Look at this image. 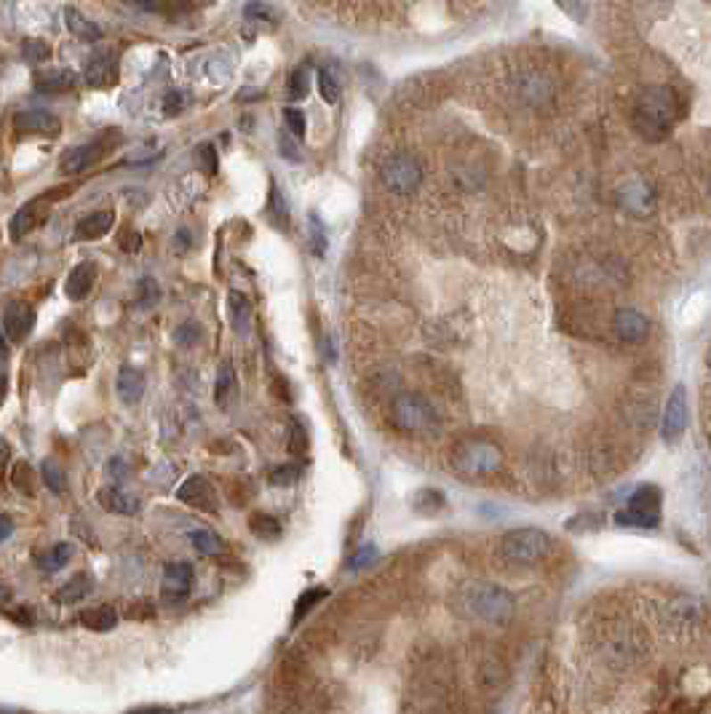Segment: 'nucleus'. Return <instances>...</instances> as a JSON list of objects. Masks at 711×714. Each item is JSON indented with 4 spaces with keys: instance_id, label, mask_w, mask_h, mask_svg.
<instances>
[{
    "instance_id": "58836bf2",
    "label": "nucleus",
    "mask_w": 711,
    "mask_h": 714,
    "mask_svg": "<svg viewBox=\"0 0 711 714\" xmlns=\"http://www.w3.org/2000/svg\"><path fill=\"white\" fill-rule=\"evenodd\" d=\"M13 484H16V489H21L24 495H35V487H37V476L32 473V468H29V463H16V468H13Z\"/></svg>"
},
{
    "instance_id": "49530a36",
    "label": "nucleus",
    "mask_w": 711,
    "mask_h": 714,
    "mask_svg": "<svg viewBox=\"0 0 711 714\" xmlns=\"http://www.w3.org/2000/svg\"><path fill=\"white\" fill-rule=\"evenodd\" d=\"M267 209H270L273 219H275L281 227L289 222V206L283 203V198H281V193H278V187H275V185H270V203H267Z\"/></svg>"
},
{
    "instance_id": "052dcab7",
    "label": "nucleus",
    "mask_w": 711,
    "mask_h": 714,
    "mask_svg": "<svg viewBox=\"0 0 711 714\" xmlns=\"http://www.w3.org/2000/svg\"><path fill=\"white\" fill-rule=\"evenodd\" d=\"M131 3L142 11H158L163 5V0H131Z\"/></svg>"
},
{
    "instance_id": "39448f33",
    "label": "nucleus",
    "mask_w": 711,
    "mask_h": 714,
    "mask_svg": "<svg viewBox=\"0 0 711 714\" xmlns=\"http://www.w3.org/2000/svg\"><path fill=\"white\" fill-rule=\"evenodd\" d=\"M390 420L406 436H433L441 428L436 406L414 390H401L390 401Z\"/></svg>"
},
{
    "instance_id": "680f3d73",
    "label": "nucleus",
    "mask_w": 711,
    "mask_h": 714,
    "mask_svg": "<svg viewBox=\"0 0 711 714\" xmlns=\"http://www.w3.org/2000/svg\"><path fill=\"white\" fill-rule=\"evenodd\" d=\"M8 457H11V449H8V441H5V439H0V471L5 468V463H8Z\"/></svg>"
},
{
    "instance_id": "423d86ee",
    "label": "nucleus",
    "mask_w": 711,
    "mask_h": 714,
    "mask_svg": "<svg viewBox=\"0 0 711 714\" xmlns=\"http://www.w3.org/2000/svg\"><path fill=\"white\" fill-rule=\"evenodd\" d=\"M553 538L540 527H516L500 538V556L519 567L540 564L551 556Z\"/></svg>"
},
{
    "instance_id": "a878e982",
    "label": "nucleus",
    "mask_w": 711,
    "mask_h": 714,
    "mask_svg": "<svg viewBox=\"0 0 711 714\" xmlns=\"http://www.w3.org/2000/svg\"><path fill=\"white\" fill-rule=\"evenodd\" d=\"M112 225H115V211H110V209L86 214V217L75 225V238H78V241H96V238L107 235V230H110Z\"/></svg>"
},
{
    "instance_id": "e433bc0d",
    "label": "nucleus",
    "mask_w": 711,
    "mask_h": 714,
    "mask_svg": "<svg viewBox=\"0 0 711 714\" xmlns=\"http://www.w3.org/2000/svg\"><path fill=\"white\" fill-rule=\"evenodd\" d=\"M72 554H75L72 543L59 540V543H53L48 551H43V556H40V567H43L45 572H56V570H61V567L72 559Z\"/></svg>"
},
{
    "instance_id": "ddd939ff",
    "label": "nucleus",
    "mask_w": 711,
    "mask_h": 714,
    "mask_svg": "<svg viewBox=\"0 0 711 714\" xmlns=\"http://www.w3.org/2000/svg\"><path fill=\"white\" fill-rule=\"evenodd\" d=\"M620 417L628 428L644 433L652 428L655 417H658V404L652 393H631L625 396V401L620 404Z\"/></svg>"
},
{
    "instance_id": "7ed1b4c3",
    "label": "nucleus",
    "mask_w": 711,
    "mask_h": 714,
    "mask_svg": "<svg viewBox=\"0 0 711 714\" xmlns=\"http://www.w3.org/2000/svg\"><path fill=\"white\" fill-rule=\"evenodd\" d=\"M679 115V96L671 86H647L633 104V128L647 142H663Z\"/></svg>"
},
{
    "instance_id": "2f4dec72",
    "label": "nucleus",
    "mask_w": 711,
    "mask_h": 714,
    "mask_svg": "<svg viewBox=\"0 0 711 714\" xmlns=\"http://www.w3.org/2000/svg\"><path fill=\"white\" fill-rule=\"evenodd\" d=\"M529 479L535 484H543V489L553 481H559V471H556V457L543 452V455H532L529 460Z\"/></svg>"
},
{
    "instance_id": "603ef678",
    "label": "nucleus",
    "mask_w": 711,
    "mask_h": 714,
    "mask_svg": "<svg viewBox=\"0 0 711 714\" xmlns=\"http://www.w3.org/2000/svg\"><path fill=\"white\" fill-rule=\"evenodd\" d=\"M283 120H286V128H289L294 136H302V134H305V115H302L297 107H289V110L283 112Z\"/></svg>"
},
{
    "instance_id": "f8f14e48",
    "label": "nucleus",
    "mask_w": 711,
    "mask_h": 714,
    "mask_svg": "<svg viewBox=\"0 0 711 714\" xmlns=\"http://www.w3.org/2000/svg\"><path fill=\"white\" fill-rule=\"evenodd\" d=\"M48 217H51V198H32L16 209V214L8 222V233L13 241H19V238L29 235L32 230H37L40 225H45Z\"/></svg>"
},
{
    "instance_id": "7c9ffc66",
    "label": "nucleus",
    "mask_w": 711,
    "mask_h": 714,
    "mask_svg": "<svg viewBox=\"0 0 711 714\" xmlns=\"http://www.w3.org/2000/svg\"><path fill=\"white\" fill-rule=\"evenodd\" d=\"M227 305H230V321L233 329L238 334H246L251 329V302L243 291H230L227 294Z\"/></svg>"
},
{
    "instance_id": "69168bd1",
    "label": "nucleus",
    "mask_w": 711,
    "mask_h": 714,
    "mask_svg": "<svg viewBox=\"0 0 711 714\" xmlns=\"http://www.w3.org/2000/svg\"><path fill=\"white\" fill-rule=\"evenodd\" d=\"M187 243H190V238H187V230H179V233H176V246H182V249H184Z\"/></svg>"
},
{
    "instance_id": "aec40b11",
    "label": "nucleus",
    "mask_w": 711,
    "mask_h": 714,
    "mask_svg": "<svg viewBox=\"0 0 711 714\" xmlns=\"http://www.w3.org/2000/svg\"><path fill=\"white\" fill-rule=\"evenodd\" d=\"M83 80L86 86L91 88H112L118 83V64H115V56L107 53V51H99L94 53L86 67H83Z\"/></svg>"
},
{
    "instance_id": "c85d7f7f",
    "label": "nucleus",
    "mask_w": 711,
    "mask_h": 714,
    "mask_svg": "<svg viewBox=\"0 0 711 714\" xmlns=\"http://www.w3.org/2000/svg\"><path fill=\"white\" fill-rule=\"evenodd\" d=\"M80 623L91 631H112L118 626V612L112 604H96V607H86L80 612Z\"/></svg>"
},
{
    "instance_id": "dca6fc26",
    "label": "nucleus",
    "mask_w": 711,
    "mask_h": 714,
    "mask_svg": "<svg viewBox=\"0 0 711 714\" xmlns=\"http://www.w3.org/2000/svg\"><path fill=\"white\" fill-rule=\"evenodd\" d=\"M612 332L620 342H642L650 334V318L636 308H620L612 316Z\"/></svg>"
},
{
    "instance_id": "ea45409f",
    "label": "nucleus",
    "mask_w": 711,
    "mask_h": 714,
    "mask_svg": "<svg viewBox=\"0 0 711 714\" xmlns=\"http://www.w3.org/2000/svg\"><path fill=\"white\" fill-rule=\"evenodd\" d=\"M318 91H321L323 102H329V104L339 102V83H337L334 72H329V70L318 72Z\"/></svg>"
},
{
    "instance_id": "473e14b6",
    "label": "nucleus",
    "mask_w": 711,
    "mask_h": 714,
    "mask_svg": "<svg viewBox=\"0 0 711 714\" xmlns=\"http://www.w3.org/2000/svg\"><path fill=\"white\" fill-rule=\"evenodd\" d=\"M444 505H446V495H444L441 489H433V487H422V489H417L414 497H412V508H414L417 513H422V516H433V513H438Z\"/></svg>"
},
{
    "instance_id": "72a5a7b5",
    "label": "nucleus",
    "mask_w": 711,
    "mask_h": 714,
    "mask_svg": "<svg viewBox=\"0 0 711 714\" xmlns=\"http://www.w3.org/2000/svg\"><path fill=\"white\" fill-rule=\"evenodd\" d=\"M249 529L259 540H278L281 538V521L275 516L265 513V511H257V513L249 516Z\"/></svg>"
},
{
    "instance_id": "c03bdc74",
    "label": "nucleus",
    "mask_w": 711,
    "mask_h": 714,
    "mask_svg": "<svg viewBox=\"0 0 711 714\" xmlns=\"http://www.w3.org/2000/svg\"><path fill=\"white\" fill-rule=\"evenodd\" d=\"M329 591L326 588H310V591H305L299 599H297V610H294V623H299L302 618H305V612L315 604V602H321L323 596H326Z\"/></svg>"
},
{
    "instance_id": "4c0bfd02",
    "label": "nucleus",
    "mask_w": 711,
    "mask_h": 714,
    "mask_svg": "<svg viewBox=\"0 0 711 714\" xmlns=\"http://www.w3.org/2000/svg\"><path fill=\"white\" fill-rule=\"evenodd\" d=\"M40 481L53 492V495H61L64 487H67V479H64V468L59 465L56 457H45L40 463Z\"/></svg>"
},
{
    "instance_id": "a18cd8bd",
    "label": "nucleus",
    "mask_w": 711,
    "mask_h": 714,
    "mask_svg": "<svg viewBox=\"0 0 711 714\" xmlns=\"http://www.w3.org/2000/svg\"><path fill=\"white\" fill-rule=\"evenodd\" d=\"M136 300H139V302H136L139 308H144V310L152 308V305L160 300V289H158V283H155L152 278H142V281H139V297H136Z\"/></svg>"
},
{
    "instance_id": "5701e85b",
    "label": "nucleus",
    "mask_w": 711,
    "mask_h": 714,
    "mask_svg": "<svg viewBox=\"0 0 711 714\" xmlns=\"http://www.w3.org/2000/svg\"><path fill=\"white\" fill-rule=\"evenodd\" d=\"M96 500H99V505H102L104 511H110V513H120V516H131V513H136L139 505H142L136 495H131L128 489H123V487H118V484H107V487H102V489L96 492Z\"/></svg>"
},
{
    "instance_id": "c9c22d12",
    "label": "nucleus",
    "mask_w": 711,
    "mask_h": 714,
    "mask_svg": "<svg viewBox=\"0 0 711 714\" xmlns=\"http://www.w3.org/2000/svg\"><path fill=\"white\" fill-rule=\"evenodd\" d=\"M64 21H67V29L75 37H80V40H99L102 37V29L94 21H88L83 13H78L75 8H67L64 11Z\"/></svg>"
},
{
    "instance_id": "de8ad7c7",
    "label": "nucleus",
    "mask_w": 711,
    "mask_h": 714,
    "mask_svg": "<svg viewBox=\"0 0 711 714\" xmlns=\"http://www.w3.org/2000/svg\"><path fill=\"white\" fill-rule=\"evenodd\" d=\"M307 86H310V70L307 67H297L291 72V88H289V96L291 99H302L307 94Z\"/></svg>"
},
{
    "instance_id": "a19ab883",
    "label": "nucleus",
    "mask_w": 711,
    "mask_h": 714,
    "mask_svg": "<svg viewBox=\"0 0 711 714\" xmlns=\"http://www.w3.org/2000/svg\"><path fill=\"white\" fill-rule=\"evenodd\" d=\"M289 452L291 455H305L307 452V431L302 425V420L291 417V433H289Z\"/></svg>"
},
{
    "instance_id": "6e6d98bb",
    "label": "nucleus",
    "mask_w": 711,
    "mask_h": 714,
    "mask_svg": "<svg viewBox=\"0 0 711 714\" xmlns=\"http://www.w3.org/2000/svg\"><path fill=\"white\" fill-rule=\"evenodd\" d=\"M139 246H142L139 233H134V230H123V235H120V249H123V251H136Z\"/></svg>"
},
{
    "instance_id": "3c124183",
    "label": "nucleus",
    "mask_w": 711,
    "mask_h": 714,
    "mask_svg": "<svg viewBox=\"0 0 711 714\" xmlns=\"http://www.w3.org/2000/svg\"><path fill=\"white\" fill-rule=\"evenodd\" d=\"M377 556V548L372 546V543H366L361 551H356L353 556H350V562H347V570H361V567H366V564H372V559Z\"/></svg>"
},
{
    "instance_id": "13d9d810",
    "label": "nucleus",
    "mask_w": 711,
    "mask_h": 714,
    "mask_svg": "<svg viewBox=\"0 0 711 714\" xmlns=\"http://www.w3.org/2000/svg\"><path fill=\"white\" fill-rule=\"evenodd\" d=\"M11 535H13V519H11L8 513H3V516H0V543L8 540Z\"/></svg>"
},
{
    "instance_id": "f257e3e1",
    "label": "nucleus",
    "mask_w": 711,
    "mask_h": 714,
    "mask_svg": "<svg viewBox=\"0 0 711 714\" xmlns=\"http://www.w3.org/2000/svg\"><path fill=\"white\" fill-rule=\"evenodd\" d=\"M452 607L457 615L473 623H486V626H505L516 615L513 594L489 580L462 583L452 596Z\"/></svg>"
},
{
    "instance_id": "a211bd4d",
    "label": "nucleus",
    "mask_w": 711,
    "mask_h": 714,
    "mask_svg": "<svg viewBox=\"0 0 711 714\" xmlns=\"http://www.w3.org/2000/svg\"><path fill=\"white\" fill-rule=\"evenodd\" d=\"M13 128L19 136H32V134L56 136L61 131V120L45 110H21L13 115Z\"/></svg>"
},
{
    "instance_id": "f3484780",
    "label": "nucleus",
    "mask_w": 711,
    "mask_h": 714,
    "mask_svg": "<svg viewBox=\"0 0 711 714\" xmlns=\"http://www.w3.org/2000/svg\"><path fill=\"white\" fill-rule=\"evenodd\" d=\"M176 500L200 508V511H214L217 508V492L211 487V481L200 473L187 476L179 487H176Z\"/></svg>"
},
{
    "instance_id": "393cba45",
    "label": "nucleus",
    "mask_w": 711,
    "mask_h": 714,
    "mask_svg": "<svg viewBox=\"0 0 711 714\" xmlns=\"http://www.w3.org/2000/svg\"><path fill=\"white\" fill-rule=\"evenodd\" d=\"M505 682H508V669L500 658H484L476 666V685L484 693H497L505 687Z\"/></svg>"
},
{
    "instance_id": "f704fd0d",
    "label": "nucleus",
    "mask_w": 711,
    "mask_h": 714,
    "mask_svg": "<svg viewBox=\"0 0 711 714\" xmlns=\"http://www.w3.org/2000/svg\"><path fill=\"white\" fill-rule=\"evenodd\" d=\"M190 543H192V548L198 551V554H203V556H219L222 551H225V540L214 532V529H192L190 535Z\"/></svg>"
},
{
    "instance_id": "338daca9",
    "label": "nucleus",
    "mask_w": 711,
    "mask_h": 714,
    "mask_svg": "<svg viewBox=\"0 0 711 714\" xmlns=\"http://www.w3.org/2000/svg\"><path fill=\"white\" fill-rule=\"evenodd\" d=\"M5 390H8V380H5V374H0V404L5 398Z\"/></svg>"
},
{
    "instance_id": "0e129e2a",
    "label": "nucleus",
    "mask_w": 711,
    "mask_h": 714,
    "mask_svg": "<svg viewBox=\"0 0 711 714\" xmlns=\"http://www.w3.org/2000/svg\"><path fill=\"white\" fill-rule=\"evenodd\" d=\"M11 602V588L5 583H0V604H8Z\"/></svg>"
},
{
    "instance_id": "f03ea898",
    "label": "nucleus",
    "mask_w": 711,
    "mask_h": 714,
    "mask_svg": "<svg viewBox=\"0 0 711 714\" xmlns=\"http://www.w3.org/2000/svg\"><path fill=\"white\" fill-rule=\"evenodd\" d=\"M596 652L601 655L604 663L615 666V669H631L639 666L650 650L652 642L644 634V628H639L636 623L625 620V618H609L596 628Z\"/></svg>"
},
{
    "instance_id": "e2e57ef3",
    "label": "nucleus",
    "mask_w": 711,
    "mask_h": 714,
    "mask_svg": "<svg viewBox=\"0 0 711 714\" xmlns=\"http://www.w3.org/2000/svg\"><path fill=\"white\" fill-rule=\"evenodd\" d=\"M8 358V337H5V332L0 329V361H5Z\"/></svg>"
},
{
    "instance_id": "20e7f679",
    "label": "nucleus",
    "mask_w": 711,
    "mask_h": 714,
    "mask_svg": "<svg viewBox=\"0 0 711 714\" xmlns=\"http://www.w3.org/2000/svg\"><path fill=\"white\" fill-rule=\"evenodd\" d=\"M505 463L503 449L481 436H465L449 444L446 449V465L452 473L468 479V481H478L486 476H494Z\"/></svg>"
},
{
    "instance_id": "4d7b16f0",
    "label": "nucleus",
    "mask_w": 711,
    "mask_h": 714,
    "mask_svg": "<svg viewBox=\"0 0 711 714\" xmlns=\"http://www.w3.org/2000/svg\"><path fill=\"white\" fill-rule=\"evenodd\" d=\"M163 104H166V112H168V115H176V112L182 110V96H179L176 91H171V94H166Z\"/></svg>"
},
{
    "instance_id": "1a4fd4ad",
    "label": "nucleus",
    "mask_w": 711,
    "mask_h": 714,
    "mask_svg": "<svg viewBox=\"0 0 711 714\" xmlns=\"http://www.w3.org/2000/svg\"><path fill=\"white\" fill-rule=\"evenodd\" d=\"M380 176H382V185L390 190V193H398V195H406L412 193L420 179H422V166L414 155H406V152H398V155H390L382 168H380Z\"/></svg>"
},
{
    "instance_id": "9b49d317",
    "label": "nucleus",
    "mask_w": 711,
    "mask_h": 714,
    "mask_svg": "<svg viewBox=\"0 0 711 714\" xmlns=\"http://www.w3.org/2000/svg\"><path fill=\"white\" fill-rule=\"evenodd\" d=\"M583 463L593 479H607L620 468V452L609 439H591L583 449Z\"/></svg>"
},
{
    "instance_id": "2eb2a0df",
    "label": "nucleus",
    "mask_w": 711,
    "mask_h": 714,
    "mask_svg": "<svg viewBox=\"0 0 711 714\" xmlns=\"http://www.w3.org/2000/svg\"><path fill=\"white\" fill-rule=\"evenodd\" d=\"M35 326V310L29 302H21V300H13L5 305L3 310V332L11 342H21L29 337Z\"/></svg>"
},
{
    "instance_id": "b1692460",
    "label": "nucleus",
    "mask_w": 711,
    "mask_h": 714,
    "mask_svg": "<svg viewBox=\"0 0 711 714\" xmlns=\"http://www.w3.org/2000/svg\"><path fill=\"white\" fill-rule=\"evenodd\" d=\"M94 281H96V265L94 262H80L69 270L67 281H64V294L67 300L72 302H80L88 297V291L94 289Z\"/></svg>"
},
{
    "instance_id": "8fccbe9b",
    "label": "nucleus",
    "mask_w": 711,
    "mask_h": 714,
    "mask_svg": "<svg viewBox=\"0 0 711 714\" xmlns=\"http://www.w3.org/2000/svg\"><path fill=\"white\" fill-rule=\"evenodd\" d=\"M174 337H176V342H179V345L190 348V345H195V342L200 340V329H198L192 321H187V324H182V326L176 329V334H174Z\"/></svg>"
},
{
    "instance_id": "bf43d9fd",
    "label": "nucleus",
    "mask_w": 711,
    "mask_h": 714,
    "mask_svg": "<svg viewBox=\"0 0 711 714\" xmlns=\"http://www.w3.org/2000/svg\"><path fill=\"white\" fill-rule=\"evenodd\" d=\"M171 706H142V709H134L128 714H168Z\"/></svg>"
},
{
    "instance_id": "6e6552de",
    "label": "nucleus",
    "mask_w": 711,
    "mask_h": 714,
    "mask_svg": "<svg viewBox=\"0 0 711 714\" xmlns=\"http://www.w3.org/2000/svg\"><path fill=\"white\" fill-rule=\"evenodd\" d=\"M658 612H660V623L668 631H690L703 620L706 607H703V599L695 594H674L671 599L660 604Z\"/></svg>"
},
{
    "instance_id": "5fc2aeb1",
    "label": "nucleus",
    "mask_w": 711,
    "mask_h": 714,
    "mask_svg": "<svg viewBox=\"0 0 711 714\" xmlns=\"http://www.w3.org/2000/svg\"><path fill=\"white\" fill-rule=\"evenodd\" d=\"M310 222H313V235H310V246H313V251L321 257L323 254V227H321V219L318 217H310Z\"/></svg>"
},
{
    "instance_id": "09e8293b",
    "label": "nucleus",
    "mask_w": 711,
    "mask_h": 714,
    "mask_svg": "<svg viewBox=\"0 0 711 714\" xmlns=\"http://www.w3.org/2000/svg\"><path fill=\"white\" fill-rule=\"evenodd\" d=\"M243 16L249 21H273L275 19V11L270 5H265V3H249L243 8Z\"/></svg>"
},
{
    "instance_id": "c756f323",
    "label": "nucleus",
    "mask_w": 711,
    "mask_h": 714,
    "mask_svg": "<svg viewBox=\"0 0 711 714\" xmlns=\"http://www.w3.org/2000/svg\"><path fill=\"white\" fill-rule=\"evenodd\" d=\"M238 396V380H235V372L230 364H222L219 366V374H217V382H214V401L219 409H227Z\"/></svg>"
},
{
    "instance_id": "bb28decb",
    "label": "nucleus",
    "mask_w": 711,
    "mask_h": 714,
    "mask_svg": "<svg viewBox=\"0 0 711 714\" xmlns=\"http://www.w3.org/2000/svg\"><path fill=\"white\" fill-rule=\"evenodd\" d=\"M144 385H147L144 374L136 366H120L118 380H115V390H118V398L123 404H136L144 396Z\"/></svg>"
},
{
    "instance_id": "cd10ccee",
    "label": "nucleus",
    "mask_w": 711,
    "mask_h": 714,
    "mask_svg": "<svg viewBox=\"0 0 711 714\" xmlns=\"http://www.w3.org/2000/svg\"><path fill=\"white\" fill-rule=\"evenodd\" d=\"M91 591H94V578H91L88 572H78V575H72V578L53 594V599H56L59 604H78V602H83Z\"/></svg>"
},
{
    "instance_id": "864d4df0",
    "label": "nucleus",
    "mask_w": 711,
    "mask_h": 714,
    "mask_svg": "<svg viewBox=\"0 0 711 714\" xmlns=\"http://www.w3.org/2000/svg\"><path fill=\"white\" fill-rule=\"evenodd\" d=\"M198 160H203V168H206L208 174L217 171V155H214V147H211V144H200V147H198Z\"/></svg>"
},
{
    "instance_id": "0eeeda50",
    "label": "nucleus",
    "mask_w": 711,
    "mask_h": 714,
    "mask_svg": "<svg viewBox=\"0 0 711 714\" xmlns=\"http://www.w3.org/2000/svg\"><path fill=\"white\" fill-rule=\"evenodd\" d=\"M660 489L655 484H642L631 492L628 503L615 513V521L623 527H658L660 524Z\"/></svg>"
},
{
    "instance_id": "9d476101",
    "label": "nucleus",
    "mask_w": 711,
    "mask_h": 714,
    "mask_svg": "<svg viewBox=\"0 0 711 714\" xmlns=\"http://www.w3.org/2000/svg\"><path fill=\"white\" fill-rule=\"evenodd\" d=\"M687 423H690V404H687V388L684 385H676L668 398H666V406H663V414H660V436L663 441H679L682 433L687 431Z\"/></svg>"
},
{
    "instance_id": "37998d69",
    "label": "nucleus",
    "mask_w": 711,
    "mask_h": 714,
    "mask_svg": "<svg viewBox=\"0 0 711 714\" xmlns=\"http://www.w3.org/2000/svg\"><path fill=\"white\" fill-rule=\"evenodd\" d=\"M21 56H24L29 64H40V62H45V59H48V45H45V40H35V37L24 40V43H21Z\"/></svg>"
},
{
    "instance_id": "4468645a",
    "label": "nucleus",
    "mask_w": 711,
    "mask_h": 714,
    "mask_svg": "<svg viewBox=\"0 0 711 714\" xmlns=\"http://www.w3.org/2000/svg\"><path fill=\"white\" fill-rule=\"evenodd\" d=\"M107 152V136H99L94 142H86V144H78L72 150H67L59 160V168L61 174H83L88 171L102 155Z\"/></svg>"
},
{
    "instance_id": "79ce46f5",
    "label": "nucleus",
    "mask_w": 711,
    "mask_h": 714,
    "mask_svg": "<svg viewBox=\"0 0 711 714\" xmlns=\"http://www.w3.org/2000/svg\"><path fill=\"white\" fill-rule=\"evenodd\" d=\"M299 479V468L294 463H283V465H275L270 471V484L273 487H289Z\"/></svg>"
},
{
    "instance_id": "6ab92c4d",
    "label": "nucleus",
    "mask_w": 711,
    "mask_h": 714,
    "mask_svg": "<svg viewBox=\"0 0 711 714\" xmlns=\"http://www.w3.org/2000/svg\"><path fill=\"white\" fill-rule=\"evenodd\" d=\"M195 580L192 564L190 562H168L163 567V596L168 602H179L190 594Z\"/></svg>"
},
{
    "instance_id": "412c9836",
    "label": "nucleus",
    "mask_w": 711,
    "mask_h": 714,
    "mask_svg": "<svg viewBox=\"0 0 711 714\" xmlns=\"http://www.w3.org/2000/svg\"><path fill=\"white\" fill-rule=\"evenodd\" d=\"M620 206L633 217H650L655 209V193L647 182H631L617 193Z\"/></svg>"
},
{
    "instance_id": "4be33fe9",
    "label": "nucleus",
    "mask_w": 711,
    "mask_h": 714,
    "mask_svg": "<svg viewBox=\"0 0 711 714\" xmlns=\"http://www.w3.org/2000/svg\"><path fill=\"white\" fill-rule=\"evenodd\" d=\"M32 83L40 94H64L78 86V75L64 67H45V70H35Z\"/></svg>"
}]
</instances>
